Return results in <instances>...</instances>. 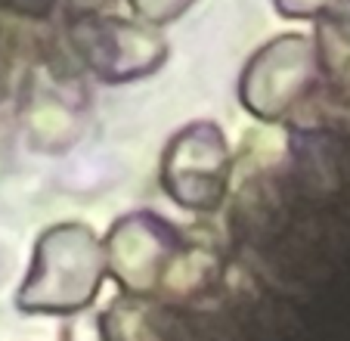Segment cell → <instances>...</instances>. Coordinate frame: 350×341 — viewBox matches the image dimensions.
<instances>
[]
</instances>
